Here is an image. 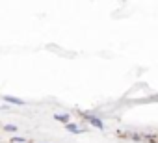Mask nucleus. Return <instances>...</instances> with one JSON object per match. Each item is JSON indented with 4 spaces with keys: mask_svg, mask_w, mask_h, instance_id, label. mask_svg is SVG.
Returning a JSON list of instances; mask_svg holds the SVG:
<instances>
[{
    "mask_svg": "<svg viewBox=\"0 0 158 143\" xmlns=\"http://www.w3.org/2000/svg\"><path fill=\"white\" fill-rule=\"evenodd\" d=\"M89 119H91V123H93L95 126H99V128H102V125H101V121H97L95 117H89Z\"/></svg>",
    "mask_w": 158,
    "mask_h": 143,
    "instance_id": "obj_3",
    "label": "nucleus"
},
{
    "mask_svg": "<svg viewBox=\"0 0 158 143\" xmlns=\"http://www.w3.org/2000/svg\"><path fill=\"white\" fill-rule=\"evenodd\" d=\"M6 100H10V102H13V104H24L23 100H19V99H11V97H6Z\"/></svg>",
    "mask_w": 158,
    "mask_h": 143,
    "instance_id": "obj_1",
    "label": "nucleus"
},
{
    "mask_svg": "<svg viewBox=\"0 0 158 143\" xmlns=\"http://www.w3.org/2000/svg\"><path fill=\"white\" fill-rule=\"evenodd\" d=\"M56 119H58V121H63V123H67V121H69V115H56Z\"/></svg>",
    "mask_w": 158,
    "mask_h": 143,
    "instance_id": "obj_2",
    "label": "nucleus"
},
{
    "mask_svg": "<svg viewBox=\"0 0 158 143\" xmlns=\"http://www.w3.org/2000/svg\"><path fill=\"white\" fill-rule=\"evenodd\" d=\"M67 126H69V130H73V132H78V130H80L76 125H67Z\"/></svg>",
    "mask_w": 158,
    "mask_h": 143,
    "instance_id": "obj_4",
    "label": "nucleus"
}]
</instances>
